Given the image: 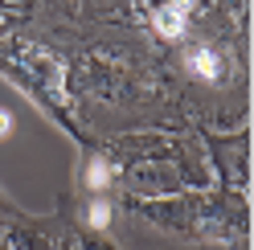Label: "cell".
Wrapping results in <instances>:
<instances>
[{"label":"cell","mask_w":254,"mask_h":250,"mask_svg":"<svg viewBox=\"0 0 254 250\" xmlns=\"http://www.w3.org/2000/svg\"><path fill=\"white\" fill-rule=\"evenodd\" d=\"M189 66H193L197 78H217V74H221V58L209 54V50H197L193 58H189Z\"/></svg>","instance_id":"obj_2"},{"label":"cell","mask_w":254,"mask_h":250,"mask_svg":"<svg viewBox=\"0 0 254 250\" xmlns=\"http://www.w3.org/2000/svg\"><path fill=\"white\" fill-rule=\"evenodd\" d=\"M8 127H12V115H8V111H0V135H8Z\"/></svg>","instance_id":"obj_5"},{"label":"cell","mask_w":254,"mask_h":250,"mask_svg":"<svg viewBox=\"0 0 254 250\" xmlns=\"http://www.w3.org/2000/svg\"><path fill=\"white\" fill-rule=\"evenodd\" d=\"M107 205H103V201H99V205H90V226H107Z\"/></svg>","instance_id":"obj_4"},{"label":"cell","mask_w":254,"mask_h":250,"mask_svg":"<svg viewBox=\"0 0 254 250\" xmlns=\"http://www.w3.org/2000/svg\"><path fill=\"white\" fill-rule=\"evenodd\" d=\"M107 177H111V173H107V164H103V160H94V164H90V173H86V181L94 185V189H103Z\"/></svg>","instance_id":"obj_3"},{"label":"cell","mask_w":254,"mask_h":250,"mask_svg":"<svg viewBox=\"0 0 254 250\" xmlns=\"http://www.w3.org/2000/svg\"><path fill=\"white\" fill-rule=\"evenodd\" d=\"M185 12H189V4H164V8H156V29H160L164 37H185Z\"/></svg>","instance_id":"obj_1"}]
</instances>
